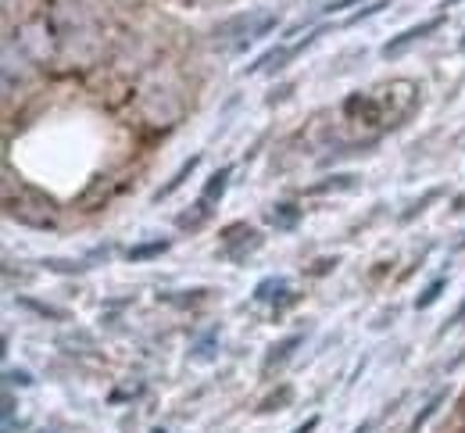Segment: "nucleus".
Segmentation results:
<instances>
[{"label":"nucleus","instance_id":"f257e3e1","mask_svg":"<svg viewBox=\"0 0 465 433\" xmlns=\"http://www.w3.org/2000/svg\"><path fill=\"white\" fill-rule=\"evenodd\" d=\"M444 25V15H437V18H426L422 25H412V29H405L401 36H394L387 47H383V57H397V54H405L415 40H422V36H429V33H437V29Z\"/></svg>","mask_w":465,"mask_h":433},{"label":"nucleus","instance_id":"f03ea898","mask_svg":"<svg viewBox=\"0 0 465 433\" xmlns=\"http://www.w3.org/2000/svg\"><path fill=\"white\" fill-rule=\"evenodd\" d=\"M301 219V208L297 204H276V211H269V222L276 229H294Z\"/></svg>","mask_w":465,"mask_h":433},{"label":"nucleus","instance_id":"7ed1b4c3","mask_svg":"<svg viewBox=\"0 0 465 433\" xmlns=\"http://www.w3.org/2000/svg\"><path fill=\"white\" fill-rule=\"evenodd\" d=\"M165 251H169V240H150V243L129 247L126 258H129V262H147V258H158V255H165Z\"/></svg>","mask_w":465,"mask_h":433},{"label":"nucleus","instance_id":"20e7f679","mask_svg":"<svg viewBox=\"0 0 465 433\" xmlns=\"http://www.w3.org/2000/svg\"><path fill=\"white\" fill-rule=\"evenodd\" d=\"M226 179H229V169H219V172L208 179V187H204V201H208V204L219 201V197L226 194Z\"/></svg>","mask_w":465,"mask_h":433},{"label":"nucleus","instance_id":"39448f33","mask_svg":"<svg viewBox=\"0 0 465 433\" xmlns=\"http://www.w3.org/2000/svg\"><path fill=\"white\" fill-rule=\"evenodd\" d=\"M197 162H201V158H197V154H194V158H190V162H183V165H179V172H176V176L169 179V187H162V190H158V201H162V197H169V194H172V190L179 187V183H183L186 176H190V172L197 169Z\"/></svg>","mask_w":465,"mask_h":433},{"label":"nucleus","instance_id":"423d86ee","mask_svg":"<svg viewBox=\"0 0 465 433\" xmlns=\"http://www.w3.org/2000/svg\"><path fill=\"white\" fill-rule=\"evenodd\" d=\"M301 344V336H290V340H283V344H279V348H272V355L265 358V365H276V362H287V355L294 351Z\"/></svg>","mask_w":465,"mask_h":433},{"label":"nucleus","instance_id":"0eeeda50","mask_svg":"<svg viewBox=\"0 0 465 433\" xmlns=\"http://www.w3.org/2000/svg\"><path fill=\"white\" fill-rule=\"evenodd\" d=\"M444 283H448V280H433V283H429V287L422 290V297L415 301V308H429L433 301H437V297H441V290H444Z\"/></svg>","mask_w":465,"mask_h":433},{"label":"nucleus","instance_id":"6e6552de","mask_svg":"<svg viewBox=\"0 0 465 433\" xmlns=\"http://www.w3.org/2000/svg\"><path fill=\"white\" fill-rule=\"evenodd\" d=\"M441 401H444V394H437V397H433V401H429V405H426V409H422V412L415 416V423H412V430H408V433H419V426H422V423H426V419H429L433 412H437V409H441Z\"/></svg>","mask_w":465,"mask_h":433},{"label":"nucleus","instance_id":"1a4fd4ad","mask_svg":"<svg viewBox=\"0 0 465 433\" xmlns=\"http://www.w3.org/2000/svg\"><path fill=\"white\" fill-rule=\"evenodd\" d=\"M433 197H441V190H429V194H426L422 201H415V204H412V208H408L405 215H401V219H405V222H408V219H412V215H415V211H422V208H426V204H429Z\"/></svg>","mask_w":465,"mask_h":433},{"label":"nucleus","instance_id":"9d476101","mask_svg":"<svg viewBox=\"0 0 465 433\" xmlns=\"http://www.w3.org/2000/svg\"><path fill=\"white\" fill-rule=\"evenodd\" d=\"M283 401H290V387H283V390H279L276 397H269V401H265V409H272V405H283Z\"/></svg>","mask_w":465,"mask_h":433},{"label":"nucleus","instance_id":"9b49d317","mask_svg":"<svg viewBox=\"0 0 465 433\" xmlns=\"http://www.w3.org/2000/svg\"><path fill=\"white\" fill-rule=\"evenodd\" d=\"M348 4H362V0H329V4H326L322 11H344Z\"/></svg>","mask_w":465,"mask_h":433},{"label":"nucleus","instance_id":"f8f14e48","mask_svg":"<svg viewBox=\"0 0 465 433\" xmlns=\"http://www.w3.org/2000/svg\"><path fill=\"white\" fill-rule=\"evenodd\" d=\"M462 319H465V301H462V304H458V312H455V315H451V322H448V329H451V326H458V322H462Z\"/></svg>","mask_w":465,"mask_h":433},{"label":"nucleus","instance_id":"ddd939ff","mask_svg":"<svg viewBox=\"0 0 465 433\" xmlns=\"http://www.w3.org/2000/svg\"><path fill=\"white\" fill-rule=\"evenodd\" d=\"M315 426H319V419H308V423H304V426H297V430H294V433H312V430H315Z\"/></svg>","mask_w":465,"mask_h":433},{"label":"nucleus","instance_id":"4468645a","mask_svg":"<svg viewBox=\"0 0 465 433\" xmlns=\"http://www.w3.org/2000/svg\"><path fill=\"white\" fill-rule=\"evenodd\" d=\"M451 211H465V194H458V197L451 201Z\"/></svg>","mask_w":465,"mask_h":433},{"label":"nucleus","instance_id":"2eb2a0df","mask_svg":"<svg viewBox=\"0 0 465 433\" xmlns=\"http://www.w3.org/2000/svg\"><path fill=\"white\" fill-rule=\"evenodd\" d=\"M462 247H465V236H462V240H458V243H455V251H462Z\"/></svg>","mask_w":465,"mask_h":433},{"label":"nucleus","instance_id":"dca6fc26","mask_svg":"<svg viewBox=\"0 0 465 433\" xmlns=\"http://www.w3.org/2000/svg\"><path fill=\"white\" fill-rule=\"evenodd\" d=\"M462 47H465V40H462Z\"/></svg>","mask_w":465,"mask_h":433},{"label":"nucleus","instance_id":"f3484780","mask_svg":"<svg viewBox=\"0 0 465 433\" xmlns=\"http://www.w3.org/2000/svg\"><path fill=\"white\" fill-rule=\"evenodd\" d=\"M158 433H162V430H158Z\"/></svg>","mask_w":465,"mask_h":433}]
</instances>
